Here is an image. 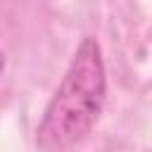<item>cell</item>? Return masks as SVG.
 <instances>
[{
  "label": "cell",
  "instance_id": "1",
  "mask_svg": "<svg viewBox=\"0 0 152 152\" xmlns=\"http://www.w3.org/2000/svg\"><path fill=\"white\" fill-rule=\"evenodd\" d=\"M107 102L104 55L95 36H83L36 128L40 152H69L95 128Z\"/></svg>",
  "mask_w": 152,
  "mask_h": 152
}]
</instances>
